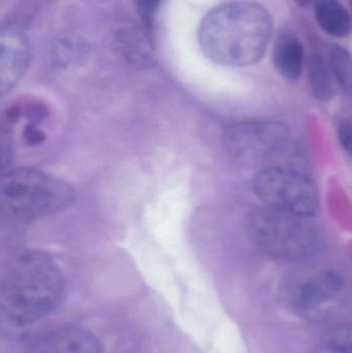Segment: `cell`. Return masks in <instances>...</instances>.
<instances>
[{
    "label": "cell",
    "mask_w": 352,
    "mask_h": 353,
    "mask_svg": "<svg viewBox=\"0 0 352 353\" xmlns=\"http://www.w3.org/2000/svg\"><path fill=\"white\" fill-rule=\"evenodd\" d=\"M315 16L322 30L332 37H345L351 33V16L338 0H318Z\"/></svg>",
    "instance_id": "obj_11"
},
{
    "label": "cell",
    "mask_w": 352,
    "mask_h": 353,
    "mask_svg": "<svg viewBox=\"0 0 352 353\" xmlns=\"http://www.w3.org/2000/svg\"><path fill=\"white\" fill-rule=\"evenodd\" d=\"M14 157V142L10 132L0 126V174L6 171Z\"/></svg>",
    "instance_id": "obj_18"
},
{
    "label": "cell",
    "mask_w": 352,
    "mask_h": 353,
    "mask_svg": "<svg viewBox=\"0 0 352 353\" xmlns=\"http://www.w3.org/2000/svg\"><path fill=\"white\" fill-rule=\"evenodd\" d=\"M291 142L284 124L275 121H244L225 128L223 143L234 159L256 163L282 153Z\"/></svg>",
    "instance_id": "obj_7"
},
{
    "label": "cell",
    "mask_w": 352,
    "mask_h": 353,
    "mask_svg": "<svg viewBox=\"0 0 352 353\" xmlns=\"http://www.w3.org/2000/svg\"><path fill=\"white\" fill-rule=\"evenodd\" d=\"M30 61L26 35L16 28L0 29V97L14 88Z\"/></svg>",
    "instance_id": "obj_8"
},
{
    "label": "cell",
    "mask_w": 352,
    "mask_h": 353,
    "mask_svg": "<svg viewBox=\"0 0 352 353\" xmlns=\"http://www.w3.org/2000/svg\"><path fill=\"white\" fill-rule=\"evenodd\" d=\"M24 139L29 145L41 144L45 140V134L37 128V126L30 124L25 128Z\"/></svg>",
    "instance_id": "obj_20"
},
{
    "label": "cell",
    "mask_w": 352,
    "mask_h": 353,
    "mask_svg": "<svg viewBox=\"0 0 352 353\" xmlns=\"http://www.w3.org/2000/svg\"><path fill=\"white\" fill-rule=\"evenodd\" d=\"M163 0H136V10L147 37L153 41L157 12Z\"/></svg>",
    "instance_id": "obj_17"
},
{
    "label": "cell",
    "mask_w": 352,
    "mask_h": 353,
    "mask_svg": "<svg viewBox=\"0 0 352 353\" xmlns=\"http://www.w3.org/2000/svg\"><path fill=\"white\" fill-rule=\"evenodd\" d=\"M273 32L270 12L260 4L234 1L213 8L203 19L198 41L215 63L244 68L258 63Z\"/></svg>",
    "instance_id": "obj_2"
},
{
    "label": "cell",
    "mask_w": 352,
    "mask_h": 353,
    "mask_svg": "<svg viewBox=\"0 0 352 353\" xmlns=\"http://www.w3.org/2000/svg\"><path fill=\"white\" fill-rule=\"evenodd\" d=\"M74 199L68 183L39 170H14L0 180V201L24 223L63 211Z\"/></svg>",
    "instance_id": "obj_4"
},
{
    "label": "cell",
    "mask_w": 352,
    "mask_h": 353,
    "mask_svg": "<svg viewBox=\"0 0 352 353\" xmlns=\"http://www.w3.org/2000/svg\"><path fill=\"white\" fill-rule=\"evenodd\" d=\"M331 72L337 84L351 94L352 88V68L351 54L342 47H335L330 57Z\"/></svg>",
    "instance_id": "obj_15"
},
{
    "label": "cell",
    "mask_w": 352,
    "mask_h": 353,
    "mask_svg": "<svg viewBox=\"0 0 352 353\" xmlns=\"http://www.w3.org/2000/svg\"><path fill=\"white\" fill-rule=\"evenodd\" d=\"M28 353H101V345L88 330L65 327L39 340Z\"/></svg>",
    "instance_id": "obj_9"
},
{
    "label": "cell",
    "mask_w": 352,
    "mask_h": 353,
    "mask_svg": "<svg viewBox=\"0 0 352 353\" xmlns=\"http://www.w3.org/2000/svg\"><path fill=\"white\" fill-rule=\"evenodd\" d=\"M347 300V286L336 272H322L298 284L289 294V307L300 319L324 323L336 317Z\"/></svg>",
    "instance_id": "obj_6"
},
{
    "label": "cell",
    "mask_w": 352,
    "mask_h": 353,
    "mask_svg": "<svg viewBox=\"0 0 352 353\" xmlns=\"http://www.w3.org/2000/svg\"><path fill=\"white\" fill-rule=\"evenodd\" d=\"M246 230L252 244L273 259L300 261L322 249V236L311 218L270 208L251 212Z\"/></svg>",
    "instance_id": "obj_3"
},
{
    "label": "cell",
    "mask_w": 352,
    "mask_h": 353,
    "mask_svg": "<svg viewBox=\"0 0 352 353\" xmlns=\"http://www.w3.org/2000/svg\"><path fill=\"white\" fill-rule=\"evenodd\" d=\"M339 140L344 150L351 153V123L349 120H345L339 126Z\"/></svg>",
    "instance_id": "obj_19"
},
{
    "label": "cell",
    "mask_w": 352,
    "mask_h": 353,
    "mask_svg": "<svg viewBox=\"0 0 352 353\" xmlns=\"http://www.w3.org/2000/svg\"><path fill=\"white\" fill-rule=\"evenodd\" d=\"M314 353H352L351 327L340 325L327 332Z\"/></svg>",
    "instance_id": "obj_14"
},
{
    "label": "cell",
    "mask_w": 352,
    "mask_h": 353,
    "mask_svg": "<svg viewBox=\"0 0 352 353\" xmlns=\"http://www.w3.org/2000/svg\"><path fill=\"white\" fill-rule=\"evenodd\" d=\"M273 61L283 78L299 80L305 64V52L300 39L291 33H281L275 43Z\"/></svg>",
    "instance_id": "obj_10"
},
{
    "label": "cell",
    "mask_w": 352,
    "mask_h": 353,
    "mask_svg": "<svg viewBox=\"0 0 352 353\" xmlns=\"http://www.w3.org/2000/svg\"><path fill=\"white\" fill-rule=\"evenodd\" d=\"M120 41H122L125 57L136 65H147L152 60L150 49L152 48V41L147 37L145 31L142 34L136 31H125L122 33Z\"/></svg>",
    "instance_id": "obj_13"
},
{
    "label": "cell",
    "mask_w": 352,
    "mask_h": 353,
    "mask_svg": "<svg viewBox=\"0 0 352 353\" xmlns=\"http://www.w3.org/2000/svg\"><path fill=\"white\" fill-rule=\"evenodd\" d=\"M309 83L312 94L320 101H329L336 94V81L330 65L322 56L315 54L309 62Z\"/></svg>",
    "instance_id": "obj_12"
},
{
    "label": "cell",
    "mask_w": 352,
    "mask_h": 353,
    "mask_svg": "<svg viewBox=\"0 0 352 353\" xmlns=\"http://www.w3.org/2000/svg\"><path fill=\"white\" fill-rule=\"evenodd\" d=\"M297 4H299L301 8H309L312 4L315 2V0H295Z\"/></svg>",
    "instance_id": "obj_21"
},
{
    "label": "cell",
    "mask_w": 352,
    "mask_h": 353,
    "mask_svg": "<svg viewBox=\"0 0 352 353\" xmlns=\"http://www.w3.org/2000/svg\"><path fill=\"white\" fill-rule=\"evenodd\" d=\"M24 222L16 217L0 201V249L8 246L18 236Z\"/></svg>",
    "instance_id": "obj_16"
},
{
    "label": "cell",
    "mask_w": 352,
    "mask_h": 353,
    "mask_svg": "<svg viewBox=\"0 0 352 353\" xmlns=\"http://www.w3.org/2000/svg\"><path fill=\"white\" fill-rule=\"evenodd\" d=\"M253 189L267 208L311 218L320 205L315 184L295 170L271 167L262 170L253 180Z\"/></svg>",
    "instance_id": "obj_5"
},
{
    "label": "cell",
    "mask_w": 352,
    "mask_h": 353,
    "mask_svg": "<svg viewBox=\"0 0 352 353\" xmlns=\"http://www.w3.org/2000/svg\"><path fill=\"white\" fill-rule=\"evenodd\" d=\"M63 290V274L50 255L19 253L0 278V327L22 331L45 319L57 308Z\"/></svg>",
    "instance_id": "obj_1"
}]
</instances>
